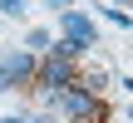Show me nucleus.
<instances>
[{
  "mask_svg": "<svg viewBox=\"0 0 133 123\" xmlns=\"http://www.w3.org/2000/svg\"><path fill=\"white\" fill-rule=\"evenodd\" d=\"M35 79H39V94L54 104V94H64V89H74V84H79V64L44 54V59H39V69H35Z\"/></svg>",
  "mask_w": 133,
  "mask_h": 123,
  "instance_id": "1",
  "label": "nucleus"
},
{
  "mask_svg": "<svg viewBox=\"0 0 133 123\" xmlns=\"http://www.w3.org/2000/svg\"><path fill=\"white\" fill-rule=\"evenodd\" d=\"M54 108H59L69 123H89V118H99V113H104L99 94H94V89H84V84H74V89L54 94Z\"/></svg>",
  "mask_w": 133,
  "mask_h": 123,
  "instance_id": "2",
  "label": "nucleus"
},
{
  "mask_svg": "<svg viewBox=\"0 0 133 123\" xmlns=\"http://www.w3.org/2000/svg\"><path fill=\"white\" fill-rule=\"evenodd\" d=\"M59 39H69V44H74V49H84V54H89V49H99V30H94V20H89L84 10H74V5H69V10H59Z\"/></svg>",
  "mask_w": 133,
  "mask_h": 123,
  "instance_id": "3",
  "label": "nucleus"
},
{
  "mask_svg": "<svg viewBox=\"0 0 133 123\" xmlns=\"http://www.w3.org/2000/svg\"><path fill=\"white\" fill-rule=\"evenodd\" d=\"M35 54L30 49H10V54H0V94H10L15 84H25V79H35Z\"/></svg>",
  "mask_w": 133,
  "mask_h": 123,
  "instance_id": "4",
  "label": "nucleus"
},
{
  "mask_svg": "<svg viewBox=\"0 0 133 123\" xmlns=\"http://www.w3.org/2000/svg\"><path fill=\"white\" fill-rule=\"evenodd\" d=\"M44 54H54V59H69V64H79V59H84V49H74L69 39H54V49H44Z\"/></svg>",
  "mask_w": 133,
  "mask_h": 123,
  "instance_id": "5",
  "label": "nucleus"
},
{
  "mask_svg": "<svg viewBox=\"0 0 133 123\" xmlns=\"http://www.w3.org/2000/svg\"><path fill=\"white\" fill-rule=\"evenodd\" d=\"M49 44H54L49 30H30V35H25V49H49Z\"/></svg>",
  "mask_w": 133,
  "mask_h": 123,
  "instance_id": "6",
  "label": "nucleus"
},
{
  "mask_svg": "<svg viewBox=\"0 0 133 123\" xmlns=\"http://www.w3.org/2000/svg\"><path fill=\"white\" fill-rule=\"evenodd\" d=\"M0 15H15V20H20V15H25V0H0Z\"/></svg>",
  "mask_w": 133,
  "mask_h": 123,
  "instance_id": "7",
  "label": "nucleus"
},
{
  "mask_svg": "<svg viewBox=\"0 0 133 123\" xmlns=\"http://www.w3.org/2000/svg\"><path fill=\"white\" fill-rule=\"evenodd\" d=\"M0 123H30V118H20V113H10V118H0Z\"/></svg>",
  "mask_w": 133,
  "mask_h": 123,
  "instance_id": "8",
  "label": "nucleus"
},
{
  "mask_svg": "<svg viewBox=\"0 0 133 123\" xmlns=\"http://www.w3.org/2000/svg\"><path fill=\"white\" fill-rule=\"evenodd\" d=\"M54 10H69V0H54Z\"/></svg>",
  "mask_w": 133,
  "mask_h": 123,
  "instance_id": "9",
  "label": "nucleus"
},
{
  "mask_svg": "<svg viewBox=\"0 0 133 123\" xmlns=\"http://www.w3.org/2000/svg\"><path fill=\"white\" fill-rule=\"evenodd\" d=\"M35 123H59V118H35Z\"/></svg>",
  "mask_w": 133,
  "mask_h": 123,
  "instance_id": "10",
  "label": "nucleus"
},
{
  "mask_svg": "<svg viewBox=\"0 0 133 123\" xmlns=\"http://www.w3.org/2000/svg\"><path fill=\"white\" fill-rule=\"evenodd\" d=\"M128 89H133V74H128Z\"/></svg>",
  "mask_w": 133,
  "mask_h": 123,
  "instance_id": "11",
  "label": "nucleus"
}]
</instances>
